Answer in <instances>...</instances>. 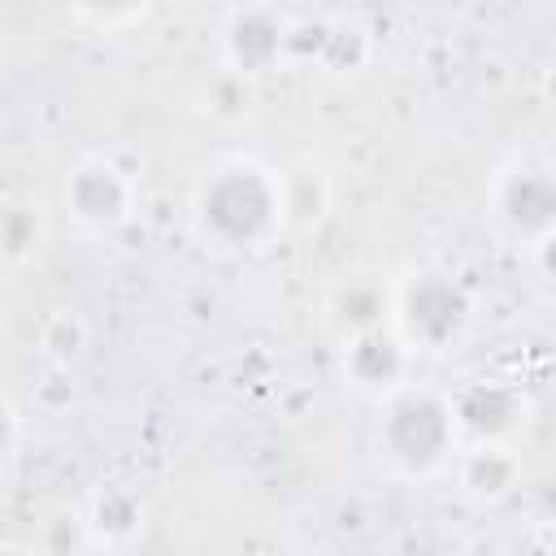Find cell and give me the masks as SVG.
<instances>
[{
    "instance_id": "6da1fadb",
    "label": "cell",
    "mask_w": 556,
    "mask_h": 556,
    "mask_svg": "<svg viewBox=\"0 0 556 556\" xmlns=\"http://www.w3.org/2000/svg\"><path fill=\"white\" fill-rule=\"evenodd\" d=\"M191 230L204 248L239 256L261 252L282 235L278 178L256 161H217L191 191Z\"/></svg>"
},
{
    "instance_id": "7a4b0ae2",
    "label": "cell",
    "mask_w": 556,
    "mask_h": 556,
    "mask_svg": "<svg viewBox=\"0 0 556 556\" xmlns=\"http://www.w3.org/2000/svg\"><path fill=\"white\" fill-rule=\"evenodd\" d=\"M374 447L387 460L391 473L400 478H434L452 465L460 439L452 426L447 395L434 387H400L378 404V426H374Z\"/></svg>"
},
{
    "instance_id": "3957f363",
    "label": "cell",
    "mask_w": 556,
    "mask_h": 556,
    "mask_svg": "<svg viewBox=\"0 0 556 556\" xmlns=\"http://www.w3.org/2000/svg\"><path fill=\"white\" fill-rule=\"evenodd\" d=\"M473 321V291L460 274L443 265H421L404 278H395V313L391 330L408 343L413 356H439L452 352Z\"/></svg>"
},
{
    "instance_id": "277c9868",
    "label": "cell",
    "mask_w": 556,
    "mask_h": 556,
    "mask_svg": "<svg viewBox=\"0 0 556 556\" xmlns=\"http://www.w3.org/2000/svg\"><path fill=\"white\" fill-rule=\"evenodd\" d=\"M135 200H139V187L130 169L117 165L113 156H83L65 169L61 204L87 235H117L135 217Z\"/></svg>"
},
{
    "instance_id": "5b68a950",
    "label": "cell",
    "mask_w": 556,
    "mask_h": 556,
    "mask_svg": "<svg viewBox=\"0 0 556 556\" xmlns=\"http://www.w3.org/2000/svg\"><path fill=\"white\" fill-rule=\"evenodd\" d=\"M486 208L508 239H517L526 248L552 243V230H556V178H552V169L534 165V161H517V165L500 169V178L491 182Z\"/></svg>"
},
{
    "instance_id": "8992f818",
    "label": "cell",
    "mask_w": 556,
    "mask_h": 556,
    "mask_svg": "<svg viewBox=\"0 0 556 556\" xmlns=\"http://www.w3.org/2000/svg\"><path fill=\"white\" fill-rule=\"evenodd\" d=\"M452 426L460 443H513L530 421V400L508 378H469L447 391Z\"/></svg>"
},
{
    "instance_id": "52a82bcc",
    "label": "cell",
    "mask_w": 556,
    "mask_h": 556,
    "mask_svg": "<svg viewBox=\"0 0 556 556\" xmlns=\"http://www.w3.org/2000/svg\"><path fill=\"white\" fill-rule=\"evenodd\" d=\"M222 70L261 83L287 65V13L274 4H235L222 17Z\"/></svg>"
},
{
    "instance_id": "ba28073f",
    "label": "cell",
    "mask_w": 556,
    "mask_h": 556,
    "mask_svg": "<svg viewBox=\"0 0 556 556\" xmlns=\"http://www.w3.org/2000/svg\"><path fill=\"white\" fill-rule=\"evenodd\" d=\"M413 361L417 356L408 352V343L391 326L365 330V334H348L343 348H339V374H343V382L356 395L374 400V404H382L387 395H395L400 387L413 382Z\"/></svg>"
},
{
    "instance_id": "9c48e42d",
    "label": "cell",
    "mask_w": 556,
    "mask_h": 556,
    "mask_svg": "<svg viewBox=\"0 0 556 556\" xmlns=\"http://www.w3.org/2000/svg\"><path fill=\"white\" fill-rule=\"evenodd\" d=\"M391 313H395V278H387L382 269L369 265L343 269L326 291V317L339 330V339L382 330L391 326Z\"/></svg>"
},
{
    "instance_id": "30bf717a",
    "label": "cell",
    "mask_w": 556,
    "mask_h": 556,
    "mask_svg": "<svg viewBox=\"0 0 556 556\" xmlns=\"http://www.w3.org/2000/svg\"><path fill=\"white\" fill-rule=\"evenodd\" d=\"M447 469L456 473V491L478 508L504 504L521 482V456L513 443H460Z\"/></svg>"
},
{
    "instance_id": "8fae6325",
    "label": "cell",
    "mask_w": 556,
    "mask_h": 556,
    "mask_svg": "<svg viewBox=\"0 0 556 556\" xmlns=\"http://www.w3.org/2000/svg\"><path fill=\"white\" fill-rule=\"evenodd\" d=\"M83 530L91 547H130L148 526V504L126 482H100L83 504Z\"/></svg>"
},
{
    "instance_id": "7c38bea8",
    "label": "cell",
    "mask_w": 556,
    "mask_h": 556,
    "mask_svg": "<svg viewBox=\"0 0 556 556\" xmlns=\"http://www.w3.org/2000/svg\"><path fill=\"white\" fill-rule=\"evenodd\" d=\"M278 178V213L282 230H317L334 204V187L317 161H291L287 169H274Z\"/></svg>"
},
{
    "instance_id": "4fadbf2b",
    "label": "cell",
    "mask_w": 556,
    "mask_h": 556,
    "mask_svg": "<svg viewBox=\"0 0 556 556\" xmlns=\"http://www.w3.org/2000/svg\"><path fill=\"white\" fill-rule=\"evenodd\" d=\"M48 239V222L39 204L30 200H0V261L4 265H26L39 256Z\"/></svg>"
},
{
    "instance_id": "5bb4252c",
    "label": "cell",
    "mask_w": 556,
    "mask_h": 556,
    "mask_svg": "<svg viewBox=\"0 0 556 556\" xmlns=\"http://www.w3.org/2000/svg\"><path fill=\"white\" fill-rule=\"evenodd\" d=\"M374 43H369V30L348 17V13H330V26H326V43H321V56H317V70L330 74V78H352L365 70Z\"/></svg>"
},
{
    "instance_id": "9a60e30c",
    "label": "cell",
    "mask_w": 556,
    "mask_h": 556,
    "mask_svg": "<svg viewBox=\"0 0 556 556\" xmlns=\"http://www.w3.org/2000/svg\"><path fill=\"white\" fill-rule=\"evenodd\" d=\"M87 348H91V330H87V321L74 308H56L52 317H43V326H39V356L48 365L70 369V365H78L87 356Z\"/></svg>"
},
{
    "instance_id": "2e32d148",
    "label": "cell",
    "mask_w": 556,
    "mask_h": 556,
    "mask_svg": "<svg viewBox=\"0 0 556 556\" xmlns=\"http://www.w3.org/2000/svg\"><path fill=\"white\" fill-rule=\"evenodd\" d=\"M252 100H256V83H248L230 70H217L200 91V109L213 122H243L252 113Z\"/></svg>"
},
{
    "instance_id": "e0dca14e",
    "label": "cell",
    "mask_w": 556,
    "mask_h": 556,
    "mask_svg": "<svg viewBox=\"0 0 556 556\" xmlns=\"http://www.w3.org/2000/svg\"><path fill=\"white\" fill-rule=\"evenodd\" d=\"M78 543H87V530H83V517L78 513H56L43 530V556H70Z\"/></svg>"
},
{
    "instance_id": "ac0fdd59",
    "label": "cell",
    "mask_w": 556,
    "mask_h": 556,
    "mask_svg": "<svg viewBox=\"0 0 556 556\" xmlns=\"http://www.w3.org/2000/svg\"><path fill=\"white\" fill-rule=\"evenodd\" d=\"M17 447H22V413L9 395H0V473L13 465Z\"/></svg>"
},
{
    "instance_id": "d6986e66",
    "label": "cell",
    "mask_w": 556,
    "mask_h": 556,
    "mask_svg": "<svg viewBox=\"0 0 556 556\" xmlns=\"http://www.w3.org/2000/svg\"><path fill=\"white\" fill-rule=\"evenodd\" d=\"M78 22H100L104 30L109 26H122V22H143V9H74Z\"/></svg>"
},
{
    "instance_id": "ffe728a7",
    "label": "cell",
    "mask_w": 556,
    "mask_h": 556,
    "mask_svg": "<svg viewBox=\"0 0 556 556\" xmlns=\"http://www.w3.org/2000/svg\"><path fill=\"white\" fill-rule=\"evenodd\" d=\"M456 556H513V552H508L500 539H486V534H478V539H469V543H465Z\"/></svg>"
},
{
    "instance_id": "44dd1931",
    "label": "cell",
    "mask_w": 556,
    "mask_h": 556,
    "mask_svg": "<svg viewBox=\"0 0 556 556\" xmlns=\"http://www.w3.org/2000/svg\"><path fill=\"white\" fill-rule=\"evenodd\" d=\"M0 556H35V552L22 547V543H0Z\"/></svg>"
}]
</instances>
